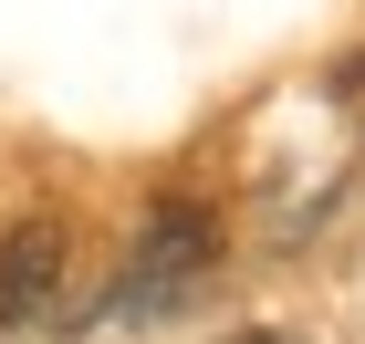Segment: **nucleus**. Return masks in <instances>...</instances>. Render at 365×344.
I'll return each instance as SVG.
<instances>
[{
    "label": "nucleus",
    "mask_w": 365,
    "mask_h": 344,
    "mask_svg": "<svg viewBox=\"0 0 365 344\" xmlns=\"http://www.w3.org/2000/svg\"><path fill=\"white\" fill-rule=\"evenodd\" d=\"M63 251H73V229L53 219V209H31L11 240H0V334L11 323H31L42 303H53V282H63Z\"/></svg>",
    "instance_id": "2"
},
{
    "label": "nucleus",
    "mask_w": 365,
    "mask_h": 344,
    "mask_svg": "<svg viewBox=\"0 0 365 344\" xmlns=\"http://www.w3.org/2000/svg\"><path fill=\"white\" fill-rule=\"evenodd\" d=\"M209 261H220V219L168 199L157 219H146L136 261H125V282L105 292V323H168V313H188V292L209 282Z\"/></svg>",
    "instance_id": "1"
},
{
    "label": "nucleus",
    "mask_w": 365,
    "mask_h": 344,
    "mask_svg": "<svg viewBox=\"0 0 365 344\" xmlns=\"http://www.w3.org/2000/svg\"><path fill=\"white\" fill-rule=\"evenodd\" d=\"M230 344H313V334H272V323H240Z\"/></svg>",
    "instance_id": "3"
}]
</instances>
